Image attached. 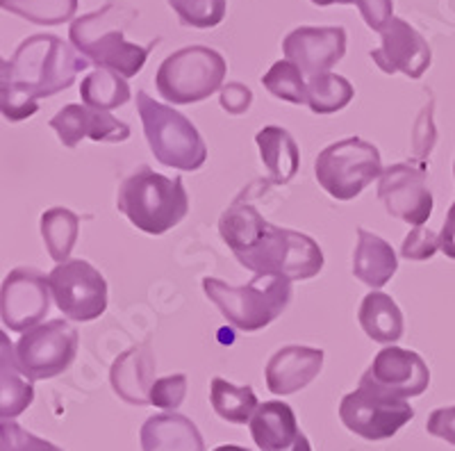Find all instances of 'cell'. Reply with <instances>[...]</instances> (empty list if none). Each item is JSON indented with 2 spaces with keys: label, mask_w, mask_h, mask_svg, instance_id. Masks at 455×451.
<instances>
[{
  "label": "cell",
  "mask_w": 455,
  "mask_h": 451,
  "mask_svg": "<svg viewBox=\"0 0 455 451\" xmlns=\"http://www.w3.org/2000/svg\"><path fill=\"white\" fill-rule=\"evenodd\" d=\"M219 233L239 265L255 274L307 280L323 270V251L310 235L274 226L243 198L221 214Z\"/></svg>",
  "instance_id": "1"
},
{
  "label": "cell",
  "mask_w": 455,
  "mask_h": 451,
  "mask_svg": "<svg viewBox=\"0 0 455 451\" xmlns=\"http://www.w3.org/2000/svg\"><path fill=\"white\" fill-rule=\"evenodd\" d=\"M89 60L55 35H32L19 44L12 60H3L0 109L10 121L36 115L39 101L51 99L76 83Z\"/></svg>",
  "instance_id": "2"
},
{
  "label": "cell",
  "mask_w": 455,
  "mask_h": 451,
  "mask_svg": "<svg viewBox=\"0 0 455 451\" xmlns=\"http://www.w3.org/2000/svg\"><path fill=\"white\" fill-rule=\"evenodd\" d=\"M137 19L140 12L125 3L109 0L99 12L76 19L68 28V39L83 58L99 68L119 73L124 78H135L144 68L150 51L157 46V39L146 46L125 39V30Z\"/></svg>",
  "instance_id": "3"
},
{
  "label": "cell",
  "mask_w": 455,
  "mask_h": 451,
  "mask_svg": "<svg viewBox=\"0 0 455 451\" xmlns=\"http://www.w3.org/2000/svg\"><path fill=\"white\" fill-rule=\"evenodd\" d=\"M116 208L135 229L164 235L187 217L189 197L180 178H166L144 165L121 182Z\"/></svg>",
  "instance_id": "4"
},
{
  "label": "cell",
  "mask_w": 455,
  "mask_h": 451,
  "mask_svg": "<svg viewBox=\"0 0 455 451\" xmlns=\"http://www.w3.org/2000/svg\"><path fill=\"white\" fill-rule=\"evenodd\" d=\"M203 290L230 326L246 333L269 326L291 301V280L264 274H255L249 286L242 287L228 286L226 280L207 276L203 278Z\"/></svg>",
  "instance_id": "5"
},
{
  "label": "cell",
  "mask_w": 455,
  "mask_h": 451,
  "mask_svg": "<svg viewBox=\"0 0 455 451\" xmlns=\"http://www.w3.org/2000/svg\"><path fill=\"white\" fill-rule=\"evenodd\" d=\"M137 112L144 124V135L160 165L196 172L205 165L207 146L196 125L169 105L157 103L146 92H137Z\"/></svg>",
  "instance_id": "6"
},
{
  "label": "cell",
  "mask_w": 455,
  "mask_h": 451,
  "mask_svg": "<svg viewBox=\"0 0 455 451\" xmlns=\"http://www.w3.org/2000/svg\"><path fill=\"white\" fill-rule=\"evenodd\" d=\"M228 64L221 52L207 46H187L171 52L156 73L162 99L173 105H192L223 89Z\"/></svg>",
  "instance_id": "7"
},
{
  "label": "cell",
  "mask_w": 455,
  "mask_h": 451,
  "mask_svg": "<svg viewBox=\"0 0 455 451\" xmlns=\"http://www.w3.org/2000/svg\"><path fill=\"white\" fill-rule=\"evenodd\" d=\"M380 150L360 137H347L321 150L315 162L319 185L337 201H353L383 176Z\"/></svg>",
  "instance_id": "8"
},
{
  "label": "cell",
  "mask_w": 455,
  "mask_h": 451,
  "mask_svg": "<svg viewBox=\"0 0 455 451\" xmlns=\"http://www.w3.org/2000/svg\"><path fill=\"white\" fill-rule=\"evenodd\" d=\"M412 417L414 408L408 399H396L369 385H357L339 404L341 424L369 442L396 436Z\"/></svg>",
  "instance_id": "9"
},
{
  "label": "cell",
  "mask_w": 455,
  "mask_h": 451,
  "mask_svg": "<svg viewBox=\"0 0 455 451\" xmlns=\"http://www.w3.org/2000/svg\"><path fill=\"white\" fill-rule=\"evenodd\" d=\"M78 331L64 319L30 328L16 342V360L26 379L46 381L67 372L78 353Z\"/></svg>",
  "instance_id": "10"
},
{
  "label": "cell",
  "mask_w": 455,
  "mask_h": 451,
  "mask_svg": "<svg viewBox=\"0 0 455 451\" xmlns=\"http://www.w3.org/2000/svg\"><path fill=\"white\" fill-rule=\"evenodd\" d=\"M57 308L71 322H93L108 310V283L87 260H68L48 274Z\"/></svg>",
  "instance_id": "11"
},
{
  "label": "cell",
  "mask_w": 455,
  "mask_h": 451,
  "mask_svg": "<svg viewBox=\"0 0 455 451\" xmlns=\"http://www.w3.org/2000/svg\"><path fill=\"white\" fill-rule=\"evenodd\" d=\"M378 198L387 214L405 223L424 226L433 214V192L426 178V165L398 162L387 166L378 182Z\"/></svg>",
  "instance_id": "12"
},
{
  "label": "cell",
  "mask_w": 455,
  "mask_h": 451,
  "mask_svg": "<svg viewBox=\"0 0 455 451\" xmlns=\"http://www.w3.org/2000/svg\"><path fill=\"white\" fill-rule=\"evenodd\" d=\"M51 296L46 274L35 267H16L3 280L0 319L10 331L28 333L48 315Z\"/></svg>",
  "instance_id": "13"
},
{
  "label": "cell",
  "mask_w": 455,
  "mask_h": 451,
  "mask_svg": "<svg viewBox=\"0 0 455 451\" xmlns=\"http://www.w3.org/2000/svg\"><path fill=\"white\" fill-rule=\"evenodd\" d=\"M360 385H369L396 399L419 397L430 385V369L417 351L401 347H385L378 351L371 367L363 374Z\"/></svg>",
  "instance_id": "14"
},
{
  "label": "cell",
  "mask_w": 455,
  "mask_h": 451,
  "mask_svg": "<svg viewBox=\"0 0 455 451\" xmlns=\"http://www.w3.org/2000/svg\"><path fill=\"white\" fill-rule=\"evenodd\" d=\"M371 60L389 76L403 73L410 80H419L433 62V52L428 42L405 19L394 16L380 32V46L371 51Z\"/></svg>",
  "instance_id": "15"
},
{
  "label": "cell",
  "mask_w": 455,
  "mask_h": 451,
  "mask_svg": "<svg viewBox=\"0 0 455 451\" xmlns=\"http://www.w3.org/2000/svg\"><path fill=\"white\" fill-rule=\"evenodd\" d=\"M283 52L284 60L294 62L310 78L331 73L347 55V30L341 26H300L284 36Z\"/></svg>",
  "instance_id": "16"
},
{
  "label": "cell",
  "mask_w": 455,
  "mask_h": 451,
  "mask_svg": "<svg viewBox=\"0 0 455 451\" xmlns=\"http://www.w3.org/2000/svg\"><path fill=\"white\" fill-rule=\"evenodd\" d=\"M51 128L55 130L60 141L67 149H76L84 137L93 141H109V144H121L130 137L128 124L114 119L109 112H103V109H93L78 103H71L60 109L51 119Z\"/></svg>",
  "instance_id": "17"
},
{
  "label": "cell",
  "mask_w": 455,
  "mask_h": 451,
  "mask_svg": "<svg viewBox=\"0 0 455 451\" xmlns=\"http://www.w3.org/2000/svg\"><path fill=\"white\" fill-rule=\"evenodd\" d=\"M249 426L259 451H312L310 440L299 429L294 410L284 401L259 404Z\"/></svg>",
  "instance_id": "18"
},
{
  "label": "cell",
  "mask_w": 455,
  "mask_h": 451,
  "mask_svg": "<svg viewBox=\"0 0 455 451\" xmlns=\"http://www.w3.org/2000/svg\"><path fill=\"white\" fill-rule=\"evenodd\" d=\"M323 367V351L315 347L290 344L274 353L264 369L267 388L278 397L307 388Z\"/></svg>",
  "instance_id": "19"
},
{
  "label": "cell",
  "mask_w": 455,
  "mask_h": 451,
  "mask_svg": "<svg viewBox=\"0 0 455 451\" xmlns=\"http://www.w3.org/2000/svg\"><path fill=\"white\" fill-rule=\"evenodd\" d=\"M156 365L150 342L130 347L114 360L109 369L112 390L130 406L150 404V390L156 385Z\"/></svg>",
  "instance_id": "20"
},
{
  "label": "cell",
  "mask_w": 455,
  "mask_h": 451,
  "mask_svg": "<svg viewBox=\"0 0 455 451\" xmlns=\"http://www.w3.org/2000/svg\"><path fill=\"white\" fill-rule=\"evenodd\" d=\"M144 451H205L201 431L180 413H160L141 426Z\"/></svg>",
  "instance_id": "21"
},
{
  "label": "cell",
  "mask_w": 455,
  "mask_h": 451,
  "mask_svg": "<svg viewBox=\"0 0 455 451\" xmlns=\"http://www.w3.org/2000/svg\"><path fill=\"white\" fill-rule=\"evenodd\" d=\"M396 270L398 260L392 244L369 233V230L357 229V242L355 251H353V274H355V278L378 290V287L387 286Z\"/></svg>",
  "instance_id": "22"
},
{
  "label": "cell",
  "mask_w": 455,
  "mask_h": 451,
  "mask_svg": "<svg viewBox=\"0 0 455 451\" xmlns=\"http://www.w3.org/2000/svg\"><path fill=\"white\" fill-rule=\"evenodd\" d=\"M259 149V160L269 172V182L287 185L299 173L300 150L294 137L280 125H264L255 135Z\"/></svg>",
  "instance_id": "23"
},
{
  "label": "cell",
  "mask_w": 455,
  "mask_h": 451,
  "mask_svg": "<svg viewBox=\"0 0 455 451\" xmlns=\"http://www.w3.org/2000/svg\"><path fill=\"white\" fill-rule=\"evenodd\" d=\"M3 351H0V417L14 420L32 404L35 388L30 379H23L21 365L16 360V347H12L7 335H0Z\"/></svg>",
  "instance_id": "24"
},
{
  "label": "cell",
  "mask_w": 455,
  "mask_h": 451,
  "mask_svg": "<svg viewBox=\"0 0 455 451\" xmlns=\"http://www.w3.org/2000/svg\"><path fill=\"white\" fill-rule=\"evenodd\" d=\"M357 319L373 342L394 344L403 337V312L396 306V301L385 292H369L360 303Z\"/></svg>",
  "instance_id": "25"
},
{
  "label": "cell",
  "mask_w": 455,
  "mask_h": 451,
  "mask_svg": "<svg viewBox=\"0 0 455 451\" xmlns=\"http://www.w3.org/2000/svg\"><path fill=\"white\" fill-rule=\"evenodd\" d=\"M210 404L214 413L230 424H251L259 401L251 385H233L217 376L210 383Z\"/></svg>",
  "instance_id": "26"
},
{
  "label": "cell",
  "mask_w": 455,
  "mask_h": 451,
  "mask_svg": "<svg viewBox=\"0 0 455 451\" xmlns=\"http://www.w3.org/2000/svg\"><path fill=\"white\" fill-rule=\"evenodd\" d=\"M80 96H83V105L87 108L109 112V109L128 103L132 92L124 76L108 71V68H96L80 85Z\"/></svg>",
  "instance_id": "27"
},
{
  "label": "cell",
  "mask_w": 455,
  "mask_h": 451,
  "mask_svg": "<svg viewBox=\"0 0 455 451\" xmlns=\"http://www.w3.org/2000/svg\"><path fill=\"white\" fill-rule=\"evenodd\" d=\"M80 235V217L68 208H51L42 214V238L57 265L68 262Z\"/></svg>",
  "instance_id": "28"
},
{
  "label": "cell",
  "mask_w": 455,
  "mask_h": 451,
  "mask_svg": "<svg viewBox=\"0 0 455 451\" xmlns=\"http://www.w3.org/2000/svg\"><path fill=\"white\" fill-rule=\"evenodd\" d=\"M355 96V89L339 73H321L307 78V108L315 115H335L347 108Z\"/></svg>",
  "instance_id": "29"
},
{
  "label": "cell",
  "mask_w": 455,
  "mask_h": 451,
  "mask_svg": "<svg viewBox=\"0 0 455 451\" xmlns=\"http://www.w3.org/2000/svg\"><path fill=\"white\" fill-rule=\"evenodd\" d=\"M3 10L23 16L36 26H60L71 21L78 0H0Z\"/></svg>",
  "instance_id": "30"
},
{
  "label": "cell",
  "mask_w": 455,
  "mask_h": 451,
  "mask_svg": "<svg viewBox=\"0 0 455 451\" xmlns=\"http://www.w3.org/2000/svg\"><path fill=\"white\" fill-rule=\"evenodd\" d=\"M264 89L280 101L294 105H307V80L290 60H280L262 76Z\"/></svg>",
  "instance_id": "31"
},
{
  "label": "cell",
  "mask_w": 455,
  "mask_h": 451,
  "mask_svg": "<svg viewBox=\"0 0 455 451\" xmlns=\"http://www.w3.org/2000/svg\"><path fill=\"white\" fill-rule=\"evenodd\" d=\"M182 26L217 28L226 16V0H169Z\"/></svg>",
  "instance_id": "32"
},
{
  "label": "cell",
  "mask_w": 455,
  "mask_h": 451,
  "mask_svg": "<svg viewBox=\"0 0 455 451\" xmlns=\"http://www.w3.org/2000/svg\"><path fill=\"white\" fill-rule=\"evenodd\" d=\"M0 451H62L52 442L36 438L14 424L12 420L0 422Z\"/></svg>",
  "instance_id": "33"
},
{
  "label": "cell",
  "mask_w": 455,
  "mask_h": 451,
  "mask_svg": "<svg viewBox=\"0 0 455 451\" xmlns=\"http://www.w3.org/2000/svg\"><path fill=\"white\" fill-rule=\"evenodd\" d=\"M187 397V376L185 374H173V376H164L157 379L153 390H150V404L157 408L176 410L178 406L185 401Z\"/></svg>",
  "instance_id": "34"
},
{
  "label": "cell",
  "mask_w": 455,
  "mask_h": 451,
  "mask_svg": "<svg viewBox=\"0 0 455 451\" xmlns=\"http://www.w3.org/2000/svg\"><path fill=\"white\" fill-rule=\"evenodd\" d=\"M440 251V235L433 233L426 226H417V229L410 230L403 239V246H401V255L405 260H430L435 254Z\"/></svg>",
  "instance_id": "35"
},
{
  "label": "cell",
  "mask_w": 455,
  "mask_h": 451,
  "mask_svg": "<svg viewBox=\"0 0 455 451\" xmlns=\"http://www.w3.org/2000/svg\"><path fill=\"white\" fill-rule=\"evenodd\" d=\"M433 108L435 103L433 101H428V105L421 109V117L419 121H417V125H414V133H412V149L417 160H419V165H424V160L430 156V150H433L435 140H437V135H435V125H433Z\"/></svg>",
  "instance_id": "36"
},
{
  "label": "cell",
  "mask_w": 455,
  "mask_h": 451,
  "mask_svg": "<svg viewBox=\"0 0 455 451\" xmlns=\"http://www.w3.org/2000/svg\"><path fill=\"white\" fill-rule=\"evenodd\" d=\"M355 5L367 28L376 32H383L394 19V0H355Z\"/></svg>",
  "instance_id": "37"
},
{
  "label": "cell",
  "mask_w": 455,
  "mask_h": 451,
  "mask_svg": "<svg viewBox=\"0 0 455 451\" xmlns=\"http://www.w3.org/2000/svg\"><path fill=\"white\" fill-rule=\"evenodd\" d=\"M219 103L228 115H243V112H249L251 103H253V92L242 83H230L221 89Z\"/></svg>",
  "instance_id": "38"
},
{
  "label": "cell",
  "mask_w": 455,
  "mask_h": 451,
  "mask_svg": "<svg viewBox=\"0 0 455 451\" xmlns=\"http://www.w3.org/2000/svg\"><path fill=\"white\" fill-rule=\"evenodd\" d=\"M426 431H428L430 436L442 438L449 445H455V406L433 410L428 422H426Z\"/></svg>",
  "instance_id": "39"
},
{
  "label": "cell",
  "mask_w": 455,
  "mask_h": 451,
  "mask_svg": "<svg viewBox=\"0 0 455 451\" xmlns=\"http://www.w3.org/2000/svg\"><path fill=\"white\" fill-rule=\"evenodd\" d=\"M440 251L446 258L455 260V201L446 213V221L440 230Z\"/></svg>",
  "instance_id": "40"
},
{
  "label": "cell",
  "mask_w": 455,
  "mask_h": 451,
  "mask_svg": "<svg viewBox=\"0 0 455 451\" xmlns=\"http://www.w3.org/2000/svg\"><path fill=\"white\" fill-rule=\"evenodd\" d=\"M310 3H315L316 7H328V5H351V3H355V0H310Z\"/></svg>",
  "instance_id": "41"
},
{
  "label": "cell",
  "mask_w": 455,
  "mask_h": 451,
  "mask_svg": "<svg viewBox=\"0 0 455 451\" xmlns=\"http://www.w3.org/2000/svg\"><path fill=\"white\" fill-rule=\"evenodd\" d=\"M214 451H251V449H246V447H237V445H221Z\"/></svg>",
  "instance_id": "42"
},
{
  "label": "cell",
  "mask_w": 455,
  "mask_h": 451,
  "mask_svg": "<svg viewBox=\"0 0 455 451\" xmlns=\"http://www.w3.org/2000/svg\"><path fill=\"white\" fill-rule=\"evenodd\" d=\"M453 173H455V165H453Z\"/></svg>",
  "instance_id": "43"
}]
</instances>
